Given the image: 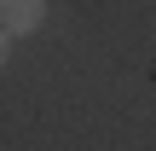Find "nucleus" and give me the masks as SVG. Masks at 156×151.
<instances>
[{"instance_id": "1", "label": "nucleus", "mask_w": 156, "mask_h": 151, "mask_svg": "<svg viewBox=\"0 0 156 151\" xmlns=\"http://www.w3.org/2000/svg\"><path fill=\"white\" fill-rule=\"evenodd\" d=\"M41 17H46V0H0L6 35H29V29H41Z\"/></svg>"}]
</instances>
